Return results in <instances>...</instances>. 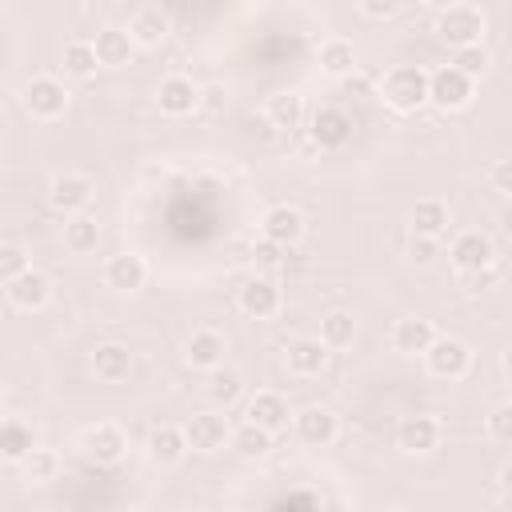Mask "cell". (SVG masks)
Instances as JSON below:
<instances>
[{
  "mask_svg": "<svg viewBox=\"0 0 512 512\" xmlns=\"http://www.w3.org/2000/svg\"><path fill=\"white\" fill-rule=\"evenodd\" d=\"M380 100L400 112V116H412L428 104V72L420 64H396L384 72L380 80Z\"/></svg>",
  "mask_w": 512,
  "mask_h": 512,
  "instance_id": "6da1fadb",
  "label": "cell"
},
{
  "mask_svg": "<svg viewBox=\"0 0 512 512\" xmlns=\"http://www.w3.org/2000/svg\"><path fill=\"white\" fill-rule=\"evenodd\" d=\"M436 36L452 48H468L484 40V12L476 4H448L436 16Z\"/></svg>",
  "mask_w": 512,
  "mask_h": 512,
  "instance_id": "7a4b0ae2",
  "label": "cell"
},
{
  "mask_svg": "<svg viewBox=\"0 0 512 512\" xmlns=\"http://www.w3.org/2000/svg\"><path fill=\"white\" fill-rule=\"evenodd\" d=\"M472 100V76L460 72L456 64H444L428 72V104L440 112H460Z\"/></svg>",
  "mask_w": 512,
  "mask_h": 512,
  "instance_id": "3957f363",
  "label": "cell"
},
{
  "mask_svg": "<svg viewBox=\"0 0 512 512\" xmlns=\"http://www.w3.org/2000/svg\"><path fill=\"white\" fill-rule=\"evenodd\" d=\"M68 84L56 80V76H32L24 84V108L32 120H56L68 112Z\"/></svg>",
  "mask_w": 512,
  "mask_h": 512,
  "instance_id": "277c9868",
  "label": "cell"
},
{
  "mask_svg": "<svg viewBox=\"0 0 512 512\" xmlns=\"http://www.w3.org/2000/svg\"><path fill=\"white\" fill-rule=\"evenodd\" d=\"M92 196H96V184H92V176H84V172H56V176L48 180V204H52L56 212H64V216L88 212Z\"/></svg>",
  "mask_w": 512,
  "mask_h": 512,
  "instance_id": "5b68a950",
  "label": "cell"
},
{
  "mask_svg": "<svg viewBox=\"0 0 512 512\" xmlns=\"http://www.w3.org/2000/svg\"><path fill=\"white\" fill-rule=\"evenodd\" d=\"M80 452H84L92 464L112 468V464L124 460V452H128V436H124L120 424H108V420H104V424H92V428L80 432Z\"/></svg>",
  "mask_w": 512,
  "mask_h": 512,
  "instance_id": "8992f818",
  "label": "cell"
},
{
  "mask_svg": "<svg viewBox=\"0 0 512 512\" xmlns=\"http://www.w3.org/2000/svg\"><path fill=\"white\" fill-rule=\"evenodd\" d=\"M448 260H452V268H456L460 276H468V272L492 268V264H496V248H492V240H488L484 232L468 228V232H456V236H452Z\"/></svg>",
  "mask_w": 512,
  "mask_h": 512,
  "instance_id": "52a82bcc",
  "label": "cell"
},
{
  "mask_svg": "<svg viewBox=\"0 0 512 512\" xmlns=\"http://www.w3.org/2000/svg\"><path fill=\"white\" fill-rule=\"evenodd\" d=\"M424 364H428V372L440 376V380H460V376H468V368H472V348H468L464 340H456V336H436L432 348L424 352Z\"/></svg>",
  "mask_w": 512,
  "mask_h": 512,
  "instance_id": "ba28073f",
  "label": "cell"
},
{
  "mask_svg": "<svg viewBox=\"0 0 512 512\" xmlns=\"http://www.w3.org/2000/svg\"><path fill=\"white\" fill-rule=\"evenodd\" d=\"M280 284L272 276H248L240 288H236V308L252 320H272L280 312Z\"/></svg>",
  "mask_w": 512,
  "mask_h": 512,
  "instance_id": "9c48e42d",
  "label": "cell"
},
{
  "mask_svg": "<svg viewBox=\"0 0 512 512\" xmlns=\"http://www.w3.org/2000/svg\"><path fill=\"white\" fill-rule=\"evenodd\" d=\"M180 428H184V436H188V448H192V452H204V456L220 452V448L232 440L228 420L216 416V412H192Z\"/></svg>",
  "mask_w": 512,
  "mask_h": 512,
  "instance_id": "30bf717a",
  "label": "cell"
},
{
  "mask_svg": "<svg viewBox=\"0 0 512 512\" xmlns=\"http://www.w3.org/2000/svg\"><path fill=\"white\" fill-rule=\"evenodd\" d=\"M100 276H104V284H108L112 292L132 296V292H140L144 280H148V260H144L140 252H116V256L104 260Z\"/></svg>",
  "mask_w": 512,
  "mask_h": 512,
  "instance_id": "8fae6325",
  "label": "cell"
},
{
  "mask_svg": "<svg viewBox=\"0 0 512 512\" xmlns=\"http://www.w3.org/2000/svg\"><path fill=\"white\" fill-rule=\"evenodd\" d=\"M328 356H332V348H328L320 336H296V340L284 348V364H288V372L300 376V380L320 376V372L328 368Z\"/></svg>",
  "mask_w": 512,
  "mask_h": 512,
  "instance_id": "7c38bea8",
  "label": "cell"
},
{
  "mask_svg": "<svg viewBox=\"0 0 512 512\" xmlns=\"http://www.w3.org/2000/svg\"><path fill=\"white\" fill-rule=\"evenodd\" d=\"M304 228H308V220H304V212H300L296 204H272V208L260 216V236L276 240L280 248L300 244Z\"/></svg>",
  "mask_w": 512,
  "mask_h": 512,
  "instance_id": "4fadbf2b",
  "label": "cell"
},
{
  "mask_svg": "<svg viewBox=\"0 0 512 512\" xmlns=\"http://www.w3.org/2000/svg\"><path fill=\"white\" fill-rule=\"evenodd\" d=\"M4 296H8V304L20 308V312H40V308L48 304V296H52V280H48L40 268H28L24 276H16V280L4 284Z\"/></svg>",
  "mask_w": 512,
  "mask_h": 512,
  "instance_id": "5bb4252c",
  "label": "cell"
},
{
  "mask_svg": "<svg viewBox=\"0 0 512 512\" xmlns=\"http://www.w3.org/2000/svg\"><path fill=\"white\" fill-rule=\"evenodd\" d=\"M292 424H296V436H300L308 448H324V444H332V440L340 436V420H336V412L324 408V404H312V408L296 412Z\"/></svg>",
  "mask_w": 512,
  "mask_h": 512,
  "instance_id": "9a60e30c",
  "label": "cell"
},
{
  "mask_svg": "<svg viewBox=\"0 0 512 512\" xmlns=\"http://www.w3.org/2000/svg\"><path fill=\"white\" fill-rule=\"evenodd\" d=\"M308 136H312V144H320V148H344L348 136H352V116H348L344 108H336V104H324V108L312 112Z\"/></svg>",
  "mask_w": 512,
  "mask_h": 512,
  "instance_id": "2e32d148",
  "label": "cell"
},
{
  "mask_svg": "<svg viewBox=\"0 0 512 512\" xmlns=\"http://www.w3.org/2000/svg\"><path fill=\"white\" fill-rule=\"evenodd\" d=\"M396 440L408 456H424L432 448H440V420L428 416V412H416V416H404L400 428H396Z\"/></svg>",
  "mask_w": 512,
  "mask_h": 512,
  "instance_id": "e0dca14e",
  "label": "cell"
},
{
  "mask_svg": "<svg viewBox=\"0 0 512 512\" xmlns=\"http://www.w3.org/2000/svg\"><path fill=\"white\" fill-rule=\"evenodd\" d=\"M156 108L164 116H188L200 108V88L188 76H164L156 84Z\"/></svg>",
  "mask_w": 512,
  "mask_h": 512,
  "instance_id": "ac0fdd59",
  "label": "cell"
},
{
  "mask_svg": "<svg viewBox=\"0 0 512 512\" xmlns=\"http://www.w3.org/2000/svg\"><path fill=\"white\" fill-rule=\"evenodd\" d=\"M144 452H148L152 464L172 468V464L184 460V452H188V436H184V428H176V424H156V428L148 432V440H144Z\"/></svg>",
  "mask_w": 512,
  "mask_h": 512,
  "instance_id": "d6986e66",
  "label": "cell"
},
{
  "mask_svg": "<svg viewBox=\"0 0 512 512\" xmlns=\"http://www.w3.org/2000/svg\"><path fill=\"white\" fill-rule=\"evenodd\" d=\"M184 364L196 368V372H212L224 364V336L212 332V328H196L184 344Z\"/></svg>",
  "mask_w": 512,
  "mask_h": 512,
  "instance_id": "ffe728a7",
  "label": "cell"
},
{
  "mask_svg": "<svg viewBox=\"0 0 512 512\" xmlns=\"http://www.w3.org/2000/svg\"><path fill=\"white\" fill-rule=\"evenodd\" d=\"M88 368H92L96 380H104V384H120V380L132 372V352H128V344H116V340L96 344Z\"/></svg>",
  "mask_w": 512,
  "mask_h": 512,
  "instance_id": "44dd1931",
  "label": "cell"
},
{
  "mask_svg": "<svg viewBox=\"0 0 512 512\" xmlns=\"http://www.w3.org/2000/svg\"><path fill=\"white\" fill-rule=\"evenodd\" d=\"M432 340H436V328L424 316H404L392 328V348L404 352V356H424L432 348Z\"/></svg>",
  "mask_w": 512,
  "mask_h": 512,
  "instance_id": "7402d4cb",
  "label": "cell"
},
{
  "mask_svg": "<svg viewBox=\"0 0 512 512\" xmlns=\"http://www.w3.org/2000/svg\"><path fill=\"white\" fill-rule=\"evenodd\" d=\"M288 400L280 396V392H256V396H248V404H244V420H252V424H260V428H268V432H280V428H288Z\"/></svg>",
  "mask_w": 512,
  "mask_h": 512,
  "instance_id": "603a6c76",
  "label": "cell"
},
{
  "mask_svg": "<svg viewBox=\"0 0 512 512\" xmlns=\"http://www.w3.org/2000/svg\"><path fill=\"white\" fill-rule=\"evenodd\" d=\"M264 120H268V128H280V132L300 128V124H304V96L292 92V88L268 96V104H264Z\"/></svg>",
  "mask_w": 512,
  "mask_h": 512,
  "instance_id": "cb8c5ba5",
  "label": "cell"
},
{
  "mask_svg": "<svg viewBox=\"0 0 512 512\" xmlns=\"http://www.w3.org/2000/svg\"><path fill=\"white\" fill-rule=\"evenodd\" d=\"M92 44H96V56H100L104 68H124L136 52V40H132L128 28H100Z\"/></svg>",
  "mask_w": 512,
  "mask_h": 512,
  "instance_id": "d4e9b609",
  "label": "cell"
},
{
  "mask_svg": "<svg viewBox=\"0 0 512 512\" xmlns=\"http://www.w3.org/2000/svg\"><path fill=\"white\" fill-rule=\"evenodd\" d=\"M32 448H36V432H32V424L20 420V416H8V420L0 424V456H4L8 464H20Z\"/></svg>",
  "mask_w": 512,
  "mask_h": 512,
  "instance_id": "484cf974",
  "label": "cell"
},
{
  "mask_svg": "<svg viewBox=\"0 0 512 512\" xmlns=\"http://www.w3.org/2000/svg\"><path fill=\"white\" fill-rule=\"evenodd\" d=\"M272 436H276V432H268V428H260V424H252V420H244V424L232 428L228 448H232L240 460H264V456L272 452Z\"/></svg>",
  "mask_w": 512,
  "mask_h": 512,
  "instance_id": "4316f807",
  "label": "cell"
},
{
  "mask_svg": "<svg viewBox=\"0 0 512 512\" xmlns=\"http://www.w3.org/2000/svg\"><path fill=\"white\" fill-rule=\"evenodd\" d=\"M408 224L420 236H444L448 232V204L436 200V196H424V200H416L408 208Z\"/></svg>",
  "mask_w": 512,
  "mask_h": 512,
  "instance_id": "83f0119b",
  "label": "cell"
},
{
  "mask_svg": "<svg viewBox=\"0 0 512 512\" xmlns=\"http://www.w3.org/2000/svg\"><path fill=\"white\" fill-rule=\"evenodd\" d=\"M168 16L160 12V8H140L132 20H128V32H132V40H136V48H156L164 36H168Z\"/></svg>",
  "mask_w": 512,
  "mask_h": 512,
  "instance_id": "f1b7e54d",
  "label": "cell"
},
{
  "mask_svg": "<svg viewBox=\"0 0 512 512\" xmlns=\"http://www.w3.org/2000/svg\"><path fill=\"white\" fill-rule=\"evenodd\" d=\"M96 244H100V224H96V216L76 212V216L64 220V248H68V252L84 256V252H96Z\"/></svg>",
  "mask_w": 512,
  "mask_h": 512,
  "instance_id": "f546056e",
  "label": "cell"
},
{
  "mask_svg": "<svg viewBox=\"0 0 512 512\" xmlns=\"http://www.w3.org/2000/svg\"><path fill=\"white\" fill-rule=\"evenodd\" d=\"M204 392H208V400L216 404V408H232L240 396H244V376L236 372V368H212L208 372V384H204Z\"/></svg>",
  "mask_w": 512,
  "mask_h": 512,
  "instance_id": "4dcf8cb0",
  "label": "cell"
},
{
  "mask_svg": "<svg viewBox=\"0 0 512 512\" xmlns=\"http://www.w3.org/2000/svg\"><path fill=\"white\" fill-rule=\"evenodd\" d=\"M320 68H324L332 80H344L348 72H356L360 64H356V48H352V40H340V36L324 40V44H320Z\"/></svg>",
  "mask_w": 512,
  "mask_h": 512,
  "instance_id": "1f68e13d",
  "label": "cell"
},
{
  "mask_svg": "<svg viewBox=\"0 0 512 512\" xmlns=\"http://www.w3.org/2000/svg\"><path fill=\"white\" fill-rule=\"evenodd\" d=\"M60 64H64V72L76 76V80H88V76H96V68H104L92 40H68L64 52H60Z\"/></svg>",
  "mask_w": 512,
  "mask_h": 512,
  "instance_id": "d6a6232c",
  "label": "cell"
},
{
  "mask_svg": "<svg viewBox=\"0 0 512 512\" xmlns=\"http://www.w3.org/2000/svg\"><path fill=\"white\" fill-rule=\"evenodd\" d=\"M320 340L336 352V348H348L352 340H356V320H352V312H344V308H332L324 320H320Z\"/></svg>",
  "mask_w": 512,
  "mask_h": 512,
  "instance_id": "836d02e7",
  "label": "cell"
},
{
  "mask_svg": "<svg viewBox=\"0 0 512 512\" xmlns=\"http://www.w3.org/2000/svg\"><path fill=\"white\" fill-rule=\"evenodd\" d=\"M20 468H24V480H32V484H52V480L60 476V456H56L52 448L36 444V448L20 460Z\"/></svg>",
  "mask_w": 512,
  "mask_h": 512,
  "instance_id": "e575fe53",
  "label": "cell"
},
{
  "mask_svg": "<svg viewBox=\"0 0 512 512\" xmlns=\"http://www.w3.org/2000/svg\"><path fill=\"white\" fill-rule=\"evenodd\" d=\"M484 432H488V440L512 448V400H508V404H496V408L484 416Z\"/></svg>",
  "mask_w": 512,
  "mask_h": 512,
  "instance_id": "d590c367",
  "label": "cell"
},
{
  "mask_svg": "<svg viewBox=\"0 0 512 512\" xmlns=\"http://www.w3.org/2000/svg\"><path fill=\"white\" fill-rule=\"evenodd\" d=\"M32 268V260H28V252L20 248V244H4L0 248V280L8 284V280H16V276H24Z\"/></svg>",
  "mask_w": 512,
  "mask_h": 512,
  "instance_id": "8d00e7d4",
  "label": "cell"
},
{
  "mask_svg": "<svg viewBox=\"0 0 512 512\" xmlns=\"http://www.w3.org/2000/svg\"><path fill=\"white\" fill-rule=\"evenodd\" d=\"M452 64L460 68V72H468L472 80L488 68V52H484V44H468V48H452Z\"/></svg>",
  "mask_w": 512,
  "mask_h": 512,
  "instance_id": "74e56055",
  "label": "cell"
},
{
  "mask_svg": "<svg viewBox=\"0 0 512 512\" xmlns=\"http://www.w3.org/2000/svg\"><path fill=\"white\" fill-rule=\"evenodd\" d=\"M408 256H412V264L428 268V264L440 256V236H420V232H412V240H408Z\"/></svg>",
  "mask_w": 512,
  "mask_h": 512,
  "instance_id": "f35d334b",
  "label": "cell"
},
{
  "mask_svg": "<svg viewBox=\"0 0 512 512\" xmlns=\"http://www.w3.org/2000/svg\"><path fill=\"white\" fill-rule=\"evenodd\" d=\"M280 252H284V248H280L276 240L260 236V240L252 244V264H256V268H276V264H280Z\"/></svg>",
  "mask_w": 512,
  "mask_h": 512,
  "instance_id": "ab89813d",
  "label": "cell"
},
{
  "mask_svg": "<svg viewBox=\"0 0 512 512\" xmlns=\"http://www.w3.org/2000/svg\"><path fill=\"white\" fill-rule=\"evenodd\" d=\"M360 4V12L368 16V20H392L408 0H356Z\"/></svg>",
  "mask_w": 512,
  "mask_h": 512,
  "instance_id": "60d3db41",
  "label": "cell"
},
{
  "mask_svg": "<svg viewBox=\"0 0 512 512\" xmlns=\"http://www.w3.org/2000/svg\"><path fill=\"white\" fill-rule=\"evenodd\" d=\"M488 180H492V188H496V192L512 196V160H496V164H492V172H488Z\"/></svg>",
  "mask_w": 512,
  "mask_h": 512,
  "instance_id": "b9f144b4",
  "label": "cell"
},
{
  "mask_svg": "<svg viewBox=\"0 0 512 512\" xmlns=\"http://www.w3.org/2000/svg\"><path fill=\"white\" fill-rule=\"evenodd\" d=\"M492 280H496V264H492V268H480V272H468V276H464L468 292H484Z\"/></svg>",
  "mask_w": 512,
  "mask_h": 512,
  "instance_id": "7bdbcfd3",
  "label": "cell"
},
{
  "mask_svg": "<svg viewBox=\"0 0 512 512\" xmlns=\"http://www.w3.org/2000/svg\"><path fill=\"white\" fill-rule=\"evenodd\" d=\"M344 88H348V92H356V96H368V92H372V84H368V76H360V68L344 76Z\"/></svg>",
  "mask_w": 512,
  "mask_h": 512,
  "instance_id": "ee69618b",
  "label": "cell"
},
{
  "mask_svg": "<svg viewBox=\"0 0 512 512\" xmlns=\"http://www.w3.org/2000/svg\"><path fill=\"white\" fill-rule=\"evenodd\" d=\"M496 224H500V232H504V236H512V196H508V204L496 212Z\"/></svg>",
  "mask_w": 512,
  "mask_h": 512,
  "instance_id": "f6af8a7d",
  "label": "cell"
},
{
  "mask_svg": "<svg viewBox=\"0 0 512 512\" xmlns=\"http://www.w3.org/2000/svg\"><path fill=\"white\" fill-rule=\"evenodd\" d=\"M496 484H500V492L512 500V464H500V472H496Z\"/></svg>",
  "mask_w": 512,
  "mask_h": 512,
  "instance_id": "bcb514c9",
  "label": "cell"
},
{
  "mask_svg": "<svg viewBox=\"0 0 512 512\" xmlns=\"http://www.w3.org/2000/svg\"><path fill=\"white\" fill-rule=\"evenodd\" d=\"M500 372H504V376H508V380H512V348H508V352H504V356H500Z\"/></svg>",
  "mask_w": 512,
  "mask_h": 512,
  "instance_id": "7dc6e473",
  "label": "cell"
},
{
  "mask_svg": "<svg viewBox=\"0 0 512 512\" xmlns=\"http://www.w3.org/2000/svg\"><path fill=\"white\" fill-rule=\"evenodd\" d=\"M416 4H440V0H416Z\"/></svg>",
  "mask_w": 512,
  "mask_h": 512,
  "instance_id": "c3c4849f",
  "label": "cell"
}]
</instances>
